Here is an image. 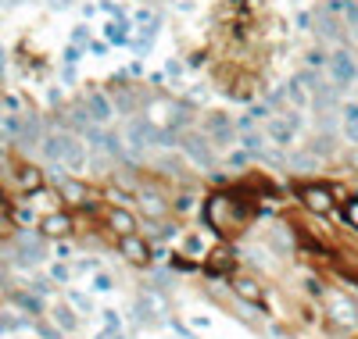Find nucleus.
Instances as JSON below:
<instances>
[{
  "mask_svg": "<svg viewBox=\"0 0 358 339\" xmlns=\"http://www.w3.org/2000/svg\"><path fill=\"white\" fill-rule=\"evenodd\" d=\"M108 225H111L118 236H129V232H136V218H133L129 211H122V207L108 214Z\"/></svg>",
  "mask_w": 358,
  "mask_h": 339,
  "instance_id": "nucleus-12",
  "label": "nucleus"
},
{
  "mask_svg": "<svg viewBox=\"0 0 358 339\" xmlns=\"http://www.w3.org/2000/svg\"><path fill=\"white\" fill-rule=\"evenodd\" d=\"M97 289H111V279H108V275H97Z\"/></svg>",
  "mask_w": 358,
  "mask_h": 339,
  "instance_id": "nucleus-25",
  "label": "nucleus"
},
{
  "mask_svg": "<svg viewBox=\"0 0 358 339\" xmlns=\"http://www.w3.org/2000/svg\"><path fill=\"white\" fill-rule=\"evenodd\" d=\"M187 250H190V254H201V239H197V236H187Z\"/></svg>",
  "mask_w": 358,
  "mask_h": 339,
  "instance_id": "nucleus-24",
  "label": "nucleus"
},
{
  "mask_svg": "<svg viewBox=\"0 0 358 339\" xmlns=\"http://www.w3.org/2000/svg\"><path fill=\"white\" fill-rule=\"evenodd\" d=\"M204 136L212 140L215 146H229L236 140V126H233V118L222 114V111H208L204 114Z\"/></svg>",
  "mask_w": 358,
  "mask_h": 339,
  "instance_id": "nucleus-4",
  "label": "nucleus"
},
{
  "mask_svg": "<svg viewBox=\"0 0 358 339\" xmlns=\"http://www.w3.org/2000/svg\"><path fill=\"white\" fill-rule=\"evenodd\" d=\"M330 79H334V86H341V89H348L351 82H358V61L348 54V50H334L330 54Z\"/></svg>",
  "mask_w": 358,
  "mask_h": 339,
  "instance_id": "nucleus-5",
  "label": "nucleus"
},
{
  "mask_svg": "<svg viewBox=\"0 0 358 339\" xmlns=\"http://www.w3.org/2000/svg\"><path fill=\"white\" fill-rule=\"evenodd\" d=\"M294 133H297V129L290 126V118H287V114H273V118L265 121V136H268V143L280 146V150L294 143Z\"/></svg>",
  "mask_w": 358,
  "mask_h": 339,
  "instance_id": "nucleus-7",
  "label": "nucleus"
},
{
  "mask_svg": "<svg viewBox=\"0 0 358 339\" xmlns=\"http://www.w3.org/2000/svg\"><path fill=\"white\" fill-rule=\"evenodd\" d=\"M69 229H72V222L65 218V214H50V218L43 222V232L47 236H65Z\"/></svg>",
  "mask_w": 358,
  "mask_h": 339,
  "instance_id": "nucleus-15",
  "label": "nucleus"
},
{
  "mask_svg": "<svg viewBox=\"0 0 358 339\" xmlns=\"http://www.w3.org/2000/svg\"><path fill=\"white\" fill-rule=\"evenodd\" d=\"M341 214H344V222L358 232V197H351V200L344 204V211H341Z\"/></svg>",
  "mask_w": 358,
  "mask_h": 339,
  "instance_id": "nucleus-19",
  "label": "nucleus"
},
{
  "mask_svg": "<svg viewBox=\"0 0 358 339\" xmlns=\"http://www.w3.org/2000/svg\"><path fill=\"white\" fill-rule=\"evenodd\" d=\"M348 165H351V168H355V172H358V146H355V150H351V153H348Z\"/></svg>",
  "mask_w": 358,
  "mask_h": 339,
  "instance_id": "nucleus-26",
  "label": "nucleus"
},
{
  "mask_svg": "<svg viewBox=\"0 0 358 339\" xmlns=\"http://www.w3.org/2000/svg\"><path fill=\"white\" fill-rule=\"evenodd\" d=\"M43 153H47L50 161H57V165H69L72 172H79V168L86 165V150H83V143H79L76 136H69V133L47 136V140H43Z\"/></svg>",
  "mask_w": 358,
  "mask_h": 339,
  "instance_id": "nucleus-2",
  "label": "nucleus"
},
{
  "mask_svg": "<svg viewBox=\"0 0 358 339\" xmlns=\"http://www.w3.org/2000/svg\"><path fill=\"white\" fill-rule=\"evenodd\" d=\"M236 140H241V146H244L248 153H262V146L268 143V136L258 133V129H251V133H236Z\"/></svg>",
  "mask_w": 358,
  "mask_h": 339,
  "instance_id": "nucleus-13",
  "label": "nucleus"
},
{
  "mask_svg": "<svg viewBox=\"0 0 358 339\" xmlns=\"http://www.w3.org/2000/svg\"><path fill=\"white\" fill-rule=\"evenodd\" d=\"M301 204L312 211V214H330L334 211V193H330V186H301Z\"/></svg>",
  "mask_w": 358,
  "mask_h": 339,
  "instance_id": "nucleus-6",
  "label": "nucleus"
},
{
  "mask_svg": "<svg viewBox=\"0 0 358 339\" xmlns=\"http://www.w3.org/2000/svg\"><path fill=\"white\" fill-rule=\"evenodd\" d=\"M111 114H115V104L104 93H94V89H90L86 93V118L94 121V126H108Z\"/></svg>",
  "mask_w": 358,
  "mask_h": 339,
  "instance_id": "nucleus-8",
  "label": "nucleus"
},
{
  "mask_svg": "<svg viewBox=\"0 0 358 339\" xmlns=\"http://www.w3.org/2000/svg\"><path fill=\"white\" fill-rule=\"evenodd\" d=\"M334 318H337V322H344V325H358V311H355V303H348V300L334 296Z\"/></svg>",
  "mask_w": 358,
  "mask_h": 339,
  "instance_id": "nucleus-14",
  "label": "nucleus"
},
{
  "mask_svg": "<svg viewBox=\"0 0 358 339\" xmlns=\"http://www.w3.org/2000/svg\"><path fill=\"white\" fill-rule=\"evenodd\" d=\"M244 218L248 214L236 211V200L226 197V193H212L208 204H204V225L212 232H219V236H229L236 225H244Z\"/></svg>",
  "mask_w": 358,
  "mask_h": 339,
  "instance_id": "nucleus-1",
  "label": "nucleus"
},
{
  "mask_svg": "<svg viewBox=\"0 0 358 339\" xmlns=\"http://www.w3.org/2000/svg\"><path fill=\"white\" fill-rule=\"evenodd\" d=\"M308 68H312V72L330 68V54H326V50H312V54H308Z\"/></svg>",
  "mask_w": 358,
  "mask_h": 339,
  "instance_id": "nucleus-20",
  "label": "nucleus"
},
{
  "mask_svg": "<svg viewBox=\"0 0 358 339\" xmlns=\"http://www.w3.org/2000/svg\"><path fill=\"white\" fill-rule=\"evenodd\" d=\"M57 186H62V193H65L69 200H83V197H86V190L79 186L76 179H62V182H57Z\"/></svg>",
  "mask_w": 358,
  "mask_h": 339,
  "instance_id": "nucleus-17",
  "label": "nucleus"
},
{
  "mask_svg": "<svg viewBox=\"0 0 358 339\" xmlns=\"http://www.w3.org/2000/svg\"><path fill=\"white\" fill-rule=\"evenodd\" d=\"M143 207L151 211V214H162V211H165V207L158 204V197H151V193H143Z\"/></svg>",
  "mask_w": 358,
  "mask_h": 339,
  "instance_id": "nucleus-22",
  "label": "nucleus"
},
{
  "mask_svg": "<svg viewBox=\"0 0 358 339\" xmlns=\"http://www.w3.org/2000/svg\"><path fill=\"white\" fill-rule=\"evenodd\" d=\"M341 118H344V126H358V97H351V100L341 107Z\"/></svg>",
  "mask_w": 358,
  "mask_h": 339,
  "instance_id": "nucleus-18",
  "label": "nucleus"
},
{
  "mask_svg": "<svg viewBox=\"0 0 358 339\" xmlns=\"http://www.w3.org/2000/svg\"><path fill=\"white\" fill-rule=\"evenodd\" d=\"M25 186H40V172H33V168H22V175H18Z\"/></svg>",
  "mask_w": 358,
  "mask_h": 339,
  "instance_id": "nucleus-21",
  "label": "nucleus"
},
{
  "mask_svg": "<svg viewBox=\"0 0 358 339\" xmlns=\"http://www.w3.org/2000/svg\"><path fill=\"white\" fill-rule=\"evenodd\" d=\"M172 207H176L179 214H187V211L194 207V197H176V204H172Z\"/></svg>",
  "mask_w": 358,
  "mask_h": 339,
  "instance_id": "nucleus-23",
  "label": "nucleus"
},
{
  "mask_svg": "<svg viewBox=\"0 0 358 339\" xmlns=\"http://www.w3.org/2000/svg\"><path fill=\"white\" fill-rule=\"evenodd\" d=\"M233 293L241 296L244 303H255V307H262V303H265V289H262L255 279H248V275H241V279H233Z\"/></svg>",
  "mask_w": 358,
  "mask_h": 339,
  "instance_id": "nucleus-10",
  "label": "nucleus"
},
{
  "mask_svg": "<svg viewBox=\"0 0 358 339\" xmlns=\"http://www.w3.org/2000/svg\"><path fill=\"white\" fill-rule=\"evenodd\" d=\"M229 268H233V250H229V246H215V250L208 254V271L222 275V271H229Z\"/></svg>",
  "mask_w": 358,
  "mask_h": 339,
  "instance_id": "nucleus-11",
  "label": "nucleus"
},
{
  "mask_svg": "<svg viewBox=\"0 0 358 339\" xmlns=\"http://www.w3.org/2000/svg\"><path fill=\"white\" fill-rule=\"evenodd\" d=\"M176 143H179V150H183L187 158H190L194 165H201V168H208V165L215 161V158H212V146H208L212 140H208L204 133H179Z\"/></svg>",
  "mask_w": 358,
  "mask_h": 339,
  "instance_id": "nucleus-3",
  "label": "nucleus"
},
{
  "mask_svg": "<svg viewBox=\"0 0 358 339\" xmlns=\"http://www.w3.org/2000/svg\"><path fill=\"white\" fill-rule=\"evenodd\" d=\"M283 93H287V100H290V104H297V107H305V104H308V93H305V86H301V79H290V82H287V89H283Z\"/></svg>",
  "mask_w": 358,
  "mask_h": 339,
  "instance_id": "nucleus-16",
  "label": "nucleus"
},
{
  "mask_svg": "<svg viewBox=\"0 0 358 339\" xmlns=\"http://www.w3.org/2000/svg\"><path fill=\"white\" fill-rule=\"evenodd\" d=\"M118 250H122V257H126V261H133V264H147V261H151V246H147L136 232L118 236Z\"/></svg>",
  "mask_w": 358,
  "mask_h": 339,
  "instance_id": "nucleus-9",
  "label": "nucleus"
}]
</instances>
